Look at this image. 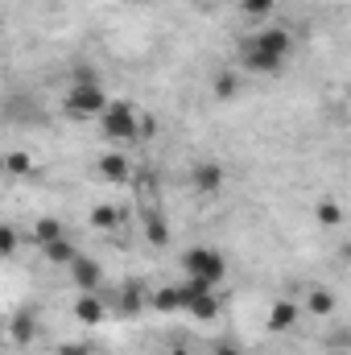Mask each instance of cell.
<instances>
[{
	"mask_svg": "<svg viewBox=\"0 0 351 355\" xmlns=\"http://www.w3.org/2000/svg\"><path fill=\"white\" fill-rule=\"evenodd\" d=\"M145 310H157V314H178V310H182V293H178V285H162V289L145 293Z\"/></svg>",
	"mask_w": 351,
	"mask_h": 355,
	"instance_id": "12",
	"label": "cell"
},
{
	"mask_svg": "<svg viewBox=\"0 0 351 355\" xmlns=\"http://www.w3.org/2000/svg\"><path fill=\"white\" fill-rule=\"evenodd\" d=\"M166 355H190V352H186V347H182V343H178V347H170V352H166Z\"/></svg>",
	"mask_w": 351,
	"mask_h": 355,
	"instance_id": "27",
	"label": "cell"
},
{
	"mask_svg": "<svg viewBox=\"0 0 351 355\" xmlns=\"http://www.w3.org/2000/svg\"><path fill=\"white\" fill-rule=\"evenodd\" d=\"M62 236V219L58 215H42V219H33V244L42 248V244H50V240H58Z\"/></svg>",
	"mask_w": 351,
	"mask_h": 355,
	"instance_id": "15",
	"label": "cell"
},
{
	"mask_svg": "<svg viewBox=\"0 0 351 355\" xmlns=\"http://www.w3.org/2000/svg\"><path fill=\"white\" fill-rule=\"evenodd\" d=\"M145 236H149V244L166 248V244H170V227H166V219H157V215H153V219L145 223Z\"/></svg>",
	"mask_w": 351,
	"mask_h": 355,
	"instance_id": "21",
	"label": "cell"
},
{
	"mask_svg": "<svg viewBox=\"0 0 351 355\" xmlns=\"http://www.w3.org/2000/svg\"><path fill=\"white\" fill-rule=\"evenodd\" d=\"M108 91L99 83H71V91L62 95V112L67 120H99V112L108 107Z\"/></svg>",
	"mask_w": 351,
	"mask_h": 355,
	"instance_id": "3",
	"label": "cell"
},
{
	"mask_svg": "<svg viewBox=\"0 0 351 355\" xmlns=\"http://www.w3.org/2000/svg\"><path fill=\"white\" fill-rule=\"evenodd\" d=\"M99 132L112 145H132V141H141V112L128 99H112L99 112Z\"/></svg>",
	"mask_w": 351,
	"mask_h": 355,
	"instance_id": "1",
	"label": "cell"
},
{
	"mask_svg": "<svg viewBox=\"0 0 351 355\" xmlns=\"http://www.w3.org/2000/svg\"><path fill=\"white\" fill-rule=\"evenodd\" d=\"M298 318H302V306H298V302H289V297H281V302H273V306H268L264 327H268L273 335H285V331H293V327H298Z\"/></svg>",
	"mask_w": 351,
	"mask_h": 355,
	"instance_id": "5",
	"label": "cell"
},
{
	"mask_svg": "<svg viewBox=\"0 0 351 355\" xmlns=\"http://www.w3.org/2000/svg\"><path fill=\"white\" fill-rule=\"evenodd\" d=\"M182 272H186L190 281L207 285V289H219L223 277H228V257L215 252V248H207V244H194V248L182 252Z\"/></svg>",
	"mask_w": 351,
	"mask_h": 355,
	"instance_id": "2",
	"label": "cell"
},
{
	"mask_svg": "<svg viewBox=\"0 0 351 355\" xmlns=\"http://www.w3.org/2000/svg\"><path fill=\"white\" fill-rule=\"evenodd\" d=\"M42 257H46V261H50V265H71V261H75V257H79V248H75V244H71V240H67V236H58V240H50V244H42Z\"/></svg>",
	"mask_w": 351,
	"mask_h": 355,
	"instance_id": "13",
	"label": "cell"
},
{
	"mask_svg": "<svg viewBox=\"0 0 351 355\" xmlns=\"http://www.w3.org/2000/svg\"><path fill=\"white\" fill-rule=\"evenodd\" d=\"M71 314H75V322H83V327H95V322H103L108 306H103L95 293H79V297H75V306H71Z\"/></svg>",
	"mask_w": 351,
	"mask_h": 355,
	"instance_id": "10",
	"label": "cell"
},
{
	"mask_svg": "<svg viewBox=\"0 0 351 355\" xmlns=\"http://www.w3.org/2000/svg\"><path fill=\"white\" fill-rule=\"evenodd\" d=\"M236 91H240V75H232V71H223V75H215V99H236Z\"/></svg>",
	"mask_w": 351,
	"mask_h": 355,
	"instance_id": "20",
	"label": "cell"
},
{
	"mask_svg": "<svg viewBox=\"0 0 351 355\" xmlns=\"http://www.w3.org/2000/svg\"><path fill=\"white\" fill-rule=\"evenodd\" d=\"M4 170H8L12 178H29L33 174V157H29L25 149H12V153L4 157Z\"/></svg>",
	"mask_w": 351,
	"mask_h": 355,
	"instance_id": "18",
	"label": "cell"
},
{
	"mask_svg": "<svg viewBox=\"0 0 351 355\" xmlns=\"http://www.w3.org/2000/svg\"><path fill=\"white\" fill-rule=\"evenodd\" d=\"M314 215H318L323 227H339V223H343V207H339L335 198H323V202L314 207Z\"/></svg>",
	"mask_w": 351,
	"mask_h": 355,
	"instance_id": "19",
	"label": "cell"
},
{
	"mask_svg": "<svg viewBox=\"0 0 351 355\" xmlns=\"http://www.w3.org/2000/svg\"><path fill=\"white\" fill-rule=\"evenodd\" d=\"M302 310H306V314H318V318H323V314H331V310H335V293L318 285V289H310V293H306V306H302Z\"/></svg>",
	"mask_w": 351,
	"mask_h": 355,
	"instance_id": "16",
	"label": "cell"
},
{
	"mask_svg": "<svg viewBox=\"0 0 351 355\" xmlns=\"http://www.w3.org/2000/svg\"><path fill=\"white\" fill-rule=\"evenodd\" d=\"M58 355H91V343H62Z\"/></svg>",
	"mask_w": 351,
	"mask_h": 355,
	"instance_id": "24",
	"label": "cell"
},
{
	"mask_svg": "<svg viewBox=\"0 0 351 355\" xmlns=\"http://www.w3.org/2000/svg\"><path fill=\"white\" fill-rule=\"evenodd\" d=\"M157 132V120H141V137H153Z\"/></svg>",
	"mask_w": 351,
	"mask_h": 355,
	"instance_id": "26",
	"label": "cell"
},
{
	"mask_svg": "<svg viewBox=\"0 0 351 355\" xmlns=\"http://www.w3.org/2000/svg\"><path fill=\"white\" fill-rule=\"evenodd\" d=\"M67 268H71V281H75V289H79V293H95V289H99V281H103V265H99L95 257H83V252H79Z\"/></svg>",
	"mask_w": 351,
	"mask_h": 355,
	"instance_id": "4",
	"label": "cell"
},
{
	"mask_svg": "<svg viewBox=\"0 0 351 355\" xmlns=\"http://www.w3.org/2000/svg\"><path fill=\"white\" fill-rule=\"evenodd\" d=\"M124 223V211L116 207V202H99L95 211H91V227H99V232H116Z\"/></svg>",
	"mask_w": 351,
	"mask_h": 355,
	"instance_id": "14",
	"label": "cell"
},
{
	"mask_svg": "<svg viewBox=\"0 0 351 355\" xmlns=\"http://www.w3.org/2000/svg\"><path fill=\"white\" fill-rule=\"evenodd\" d=\"M95 166H99V178H103V182H116V186H124V182L132 178V162H128L120 149H108Z\"/></svg>",
	"mask_w": 351,
	"mask_h": 355,
	"instance_id": "8",
	"label": "cell"
},
{
	"mask_svg": "<svg viewBox=\"0 0 351 355\" xmlns=\"http://www.w3.org/2000/svg\"><path fill=\"white\" fill-rule=\"evenodd\" d=\"M273 4H277V0H240V12H248V17H268Z\"/></svg>",
	"mask_w": 351,
	"mask_h": 355,
	"instance_id": "23",
	"label": "cell"
},
{
	"mask_svg": "<svg viewBox=\"0 0 351 355\" xmlns=\"http://www.w3.org/2000/svg\"><path fill=\"white\" fill-rule=\"evenodd\" d=\"M252 46H261L268 54H277V58H289V50H293V33L289 29H264L252 37Z\"/></svg>",
	"mask_w": 351,
	"mask_h": 355,
	"instance_id": "11",
	"label": "cell"
},
{
	"mask_svg": "<svg viewBox=\"0 0 351 355\" xmlns=\"http://www.w3.org/2000/svg\"><path fill=\"white\" fill-rule=\"evenodd\" d=\"M240 67L248 71V75H277L281 67H285V58H277V54H268L261 46H244V54H240Z\"/></svg>",
	"mask_w": 351,
	"mask_h": 355,
	"instance_id": "6",
	"label": "cell"
},
{
	"mask_svg": "<svg viewBox=\"0 0 351 355\" xmlns=\"http://www.w3.org/2000/svg\"><path fill=\"white\" fill-rule=\"evenodd\" d=\"M17 244H21L17 227H12V223H0V261H8V257L17 252Z\"/></svg>",
	"mask_w": 351,
	"mask_h": 355,
	"instance_id": "22",
	"label": "cell"
},
{
	"mask_svg": "<svg viewBox=\"0 0 351 355\" xmlns=\"http://www.w3.org/2000/svg\"><path fill=\"white\" fill-rule=\"evenodd\" d=\"M211 355H240V347H236V343H215Z\"/></svg>",
	"mask_w": 351,
	"mask_h": 355,
	"instance_id": "25",
	"label": "cell"
},
{
	"mask_svg": "<svg viewBox=\"0 0 351 355\" xmlns=\"http://www.w3.org/2000/svg\"><path fill=\"white\" fill-rule=\"evenodd\" d=\"M223 178H228V170H223L219 162H198V166L190 170V186H194L198 194H219V190H223Z\"/></svg>",
	"mask_w": 351,
	"mask_h": 355,
	"instance_id": "7",
	"label": "cell"
},
{
	"mask_svg": "<svg viewBox=\"0 0 351 355\" xmlns=\"http://www.w3.org/2000/svg\"><path fill=\"white\" fill-rule=\"evenodd\" d=\"M141 310H145V289H141V285H128V289L120 293V314H124V318H137Z\"/></svg>",
	"mask_w": 351,
	"mask_h": 355,
	"instance_id": "17",
	"label": "cell"
},
{
	"mask_svg": "<svg viewBox=\"0 0 351 355\" xmlns=\"http://www.w3.org/2000/svg\"><path fill=\"white\" fill-rule=\"evenodd\" d=\"M8 339L21 343V347H29V343L37 339V314H33V310H17V314L8 318Z\"/></svg>",
	"mask_w": 351,
	"mask_h": 355,
	"instance_id": "9",
	"label": "cell"
}]
</instances>
